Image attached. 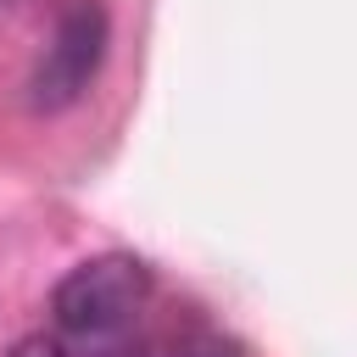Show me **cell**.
<instances>
[{
  "label": "cell",
  "instance_id": "obj_1",
  "mask_svg": "<svg viewBox=\"0 0 357 357\" xmlns=\"http://www.w3.org/2000/svg\"><path fill=\"white\" fill-rule=\"evenodd\" d=\"M145 301H151V268L139 257H128V251H106V257L78 262L56 284L50 312H56V329L67 340L112 346L139 324Z\"/></svg>",
  "mask_w": 357,
  "mask_h": 357
},
{
  "label": "cell",
  "instance_id": "obj_2",
  "mask_svg": "<svg viewBox=\"0 0 357 357\" xmlns=\"http://www.w3.org/2000/svg\"><path fill=\"white\" fill-rule=\"evenodd\" d=\"M100 56H106V11L95 0L67 6L61 22H56V33H50V45H45V56H39V67H33V78H28V100L39 112L73 106L89 89Z\"/></svg>",
  "mask_w": 357,
  "mask_h": 357
},
{
  "label": "cell",
  "instance_id": "obj_3",
  "mask_svg": "<svg viewBox=\"0 0 357 357\" xmlns=\"http://www.w3.org/2000/svg\"><path fill=\"white\" fill-rule=\"evenodd\" d=\"M6 357H67V351H61V340H56V335H22Z\"/></svg>",
  "mask_w": 357,
  "mask_h": 357
}]
</instances>
